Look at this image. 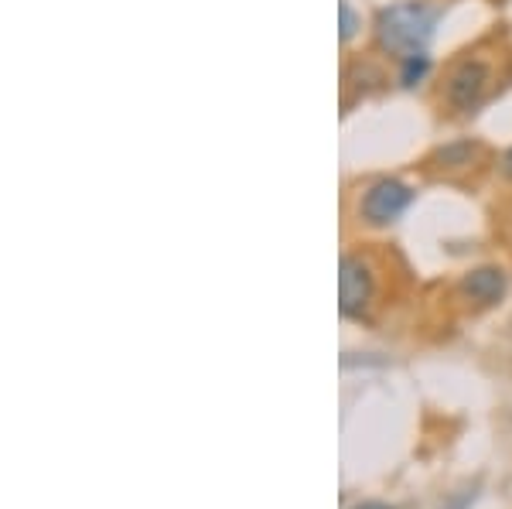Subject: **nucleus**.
Listing matches in <instances>:
<instances>
[{"instance_id":"nucleus-1","label":"nucleus","mask_w":512,"mask_h":509,"mask_svg":"<svg viewBox=\"0 0 512 509\" xmlns=\"http://www.w3.org/2000/svg\"><path fill=\"white\" fill-rule=\"evenodd\" d=\"M434 31V11L427 4L407 0V4H393L379 14L376 21V38L383 48H390L396 55H414L427 45Z\"/></svg>"},{"instance_id":"nucleus-2","label":"nucleus","mask_w":512,"mask_h":509,"mask_svg":"<svg viewBox=\"0 0 512 509\" xmlns=\"http://www.w3.org/2000/svg\"><path fill=\"white\" fill-rule=\"evenodd\" d=\"M410 202H414L410 185L396 182V178H383V182H376L366 192V199H362V216L373 226H390L393 219L403 216V209H407Z\"/></svg>"},{"instance_id":"nucleus-3","label":"nucleus","mask_w":512,"mask_h":509,"mask_svg":"<svg viewBox=\"0 0 512 509\" xmlns=\"http://www.w3.org/2000/svg\"><path fill=\"white\" fill-rule=\"evenodd\" d=\"M373 298V274L362 260L345 257L338 267V308L345 318H359Z\"/></svg>"},{"instance_id":"nucleus-4","label":"nucleus","mask_w":512,"mask_h":509,"mask_svg":"<svg viewBox=\"0 0 512 509\" xmlns=\"http://www.w3.org/2000/svg\"><path fill=\"white\" fill-rule=\"evenodd\" d=\"M485 82H489V69H485L482 62L458 65V72L451 76V86H448V100L458 106V110H472V106L482 100Z\"/></svg>"},{"instance_id":"nucleus-5","label":"nucleus","mask_w":512,"mask_h":509,"mask_svg":"<svg viewBox=\"0 0 512 509\" xmlns=\"http://www.w3.org/2000/svg\"><path fill=\"white\" fill-rule=\"evenodd\" d=\"M465 294L478 305H495L506 294V274L499 267H478L465 277Z\"/></svg>"},{"instance_id":"nucleus-6","label":"nucleus","mask_w":512,"mask_h":509,"mask_svg":"<svg viewBox=\"0 0 512 509\" xmlns=\"http://www.w3.org/2000/svg\"><path fill=\"white\" fill-rule=\"evenodd\" d=\"M427 69H431V59H427L424 52L403 55V72H400V82H403V86H417V82L427 76Z\"/></svg>"},{"instance_id":"nucleus-7","label":"nucleus","mask_w":512,"mask_h":509,"mask_svg":"<svg viewBox=\"0 0 512 509\" xmlns=\"http://www.w3.org/2000/svg\"><path fill=\"white\" fill-rule=\"evenodd\" d=\"M338 38L342 41H352L355 38V31H359V18H355V11H352V4L349 0H338Z\"/></svg>"},{"instance_id":"nucleus-8","label":"nucleus","mask_w":512,"mask_h":509,"mask_svg":"<svg viewBox=\"0 0 512 509\" xmlns=\"http://www.w3.org/2000/svg\"><path fill=\"white\" fill-rule=\"evenodd\" d=\"M352 509H393L390 503H379V499H366V503H359V506H352Z\"/></svg>"},{"instance_id":"nucleus-9","label":"nucleus","mask_w":512,"mask_h":509,"mask_svg":"<svg viewBox=\"0 0 512 509\" xmlns=\"http://www.w3.org/2000/svg\"><path fill=\"white\" fill-rule=\"evenodd\" d=\"M502 168H506V175L512 178V151L506 154V161H502Z\"/></svg>"}]
</instances>
